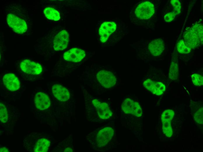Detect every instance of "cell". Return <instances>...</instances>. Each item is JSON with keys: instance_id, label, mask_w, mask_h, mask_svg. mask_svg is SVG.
Listing matches in <instances>:
<instances>
[{"instance_id": "6da1fadb", "label": "cell", "mask_w": 203, "mask_h": 152, "mask_svg": "<svg viewBox=\"0 0 203 152\" xmlns=\"http://www.w3.org/2000/svg\"><path fill=\"white\" fill-rule=\"evenodd\" d=\"M4 13L7 25L15 33L25 36L32 34V19L23 7L16 4H7Z\"/></svg>"}, {"instance_id": "7a4b0ae2", "label": "cell", "mask_w": 203, "mask_h": 152, "mask_svg": "<svg viewBox=\"0 0 203 152\" xmlns=\"http://www.w3.org/2000/svg\"><path fill=\"white\" fill-rule=\"evenodd\" d=\"M128 26L119 18H116L102 22L97 33L99 41L102 44H116L129 33Z\"/></svg>"}, {"instance_id": "3957f363", "label": "cell", "mask_w": 203, "mask_h": 152, "mask_svg": "<svg viewBox=\"0 0 203 152\" xmlns=\"http://www.w3.org/2000/svg\"><path fill=\"white\" fill-rule=\"evenodd\" d=\"M156 13V8L152 1L136 2L131 5L128 18L134 25L150 27Z\"/></svg>"}, {"instance_id": "277c9868", "label": "cell", "mask_w": 203, "mask_h": 152, "mask_svg": "<svg viewBox=\"0 0 203 152\" xmlns=\"http://www.w3.org/2000/svg\"><path fill=\"white\" fill-rule=\"evenodd\" d=\"M69 40V35L64 29L54 30L39 40L36 47L39 51L42 53L46 49L52 51L63 50L67 47Z\"/></svg>"}, {"instance_id": "5b68a950", "label": "cell", "mask_w": 203, "mask_h": 152, "mask_svg": "<svg viewBox=\"0 0 203 152\" xmlns=\"http://www.w3.org/2000/svg\"><path fill=\"white\" fill-rule=\"evenodd\" d=\"M96 80L103 87L109 89L113 87L116 83V79L111 71L102 70L98 71L95 76Z\"/></svg>"}, {"instance_id": "8992f818", "label": "cell", "mask_w": 203, "mask_h": 152, "mask_svg": "<svg viewBox=\"0 0 203 152\" xmlns=\"http://www.w3.org/2000/svg\"><path fill=\"white\" fill-rule=\"evenodd\" d=\"M19 66L21 71L29 75H39L43 71V68L40 64L29 59L22 61Z\"/></svg>"}, {"instance_id": "52a82bcc", "label": "cell", "mask_w": 203, "mask_h": 152, "mask_svg": "<svg viewBox=\"0 0 203 152\" xmlns=\"http://www.w3.org/2000/svg\"><path fill=\"white\" fill-rule=\"evenodd\" d=\"M91 103L96 108L99 117L102 119H107L113 115V113L108 104L101 102L97 99H92Z\"/></svg>"}, {"instance_id": "ba28073f", "label": "cell", "mask_w": 203, "mask_h": 152, "mask_svg": "<svg viewBox=\"0 0 203 152\" xmlns=\"http://www.w3.org/2000/svg\"><path fill=\"white\" fill-rule=\"evenodd\" d=\"M114 133V130L110 127H104L100 130L96 135L97 146L100 147L106 145L111 139Z\"/></svg>"}, {"instance_id": "9c48e42d", "label": "cell", "mask_w": 203, "mask_h": 152, "mask_svg": "<svg viewBox=\"0 0 203 152\" xmlns=\"http://www.w3.org/2000/svg\"><path fill=\"white\" fill-rule=\"evenodd\" d=\"M85 55V51L83 49L75 48L65 52L63 54V58L67 61L76 63L80 61Z\"/></svg>"}, {"instance_id": "30bf717a", "label": "cell", "mask_w": 203, "mask_h": 152, "mask_svg": "<svg viewBox=\"0 0 203 152\" xmlns=\"http://www.w3.org/2000/svg\"><path fill=\"white\" fill-rule=\"evenodd\" d=\"M2 82L5 87L8 90L14 91L18 90L20 86L18 78L13 73H8L4 75Z\"/></svg>"}, {"instance_id": "8fae6325", "label": "cell", "mask_w": 203, "mask_h": 152, "mask_svg": "<svg viewBox=\"0 0 203 152\" xmlns=\"http://www.w3.org/2000/svg\"><path fill=\"white\" fill-rule=\"evenodd\" d=\"M34 103L36 108L40 110H44L48 108L51 104L50 98L45 93L40 91L35 94Z\"/></svg>"}, {"instance_id": "7c38bea8", "label": "cell", "mask_w": 203, "mask_h": 152, "mask_svg": "<svg viewBox=\"0 0 203 152\" xmlns=\"http://www.w3.org/2000/svg\"><path fill=\"white\" fill-rule=\"evenodd\" d=\"M52 91L55 98L60 101H66L70 99L69 91L61 84H53L52 87Z\"/></svg>"}, {"instance_id": "4fadbf2b", "label": "cell", "mask_w": 203, "mask_h": 152, "mask_svg": "<svg viewBox=\"0 0 203 152\" xmlns=\"http://www.w3.org/2000/svg\"><path fill=\"white\" fill-rule=\"evenodd\" d=\"M164 49L163 39L158 38L154 39L150 42L148 46L149 52L152 56H157L161 55Z\"/></svg>"}, {"instance_id": "5bb4252c", "label": "cell", "mask_w": 203, "mask_h": 152, "mask_svg": "<svg viewBox=\"0 0 203 152\" xmlns=\"http://www.w3.org/2000/svg\"><path fill=\"white\" fill-rule=\"evenodd\" d=\"M183 41L185 45L190 49L196 47L200 43L198 38L191 29L185 32Z\"/></svg>"}, {"instance_id": "9a60e30c", "label": "cell", "mask_w": 203, "mask_h": 152, "mask_svg": "<svg viewBox=\"0 0 203 152\" xmlns=\"http://www.w3.org/2000/svg\"><path fill=\"white\" fill-rule=\"evenodd\" d=\"M50 141L45 138H38L36 140L33 148L35 152H47L50 145Z\"/></svg>"}, {"instance_id": "2e32d148", "label": "cell", "mask_w": 203, "mask_h": 152, "mask_svg": "<svg viewBox=\"0 0 203 152\" xmlns=\"http://www.w3.org/2000/svg\"><path fill=\"white\" fill-rule=\"evenodd\" d=\"M178 68L177 58L176 57L172 59L169 72V79L175 80L177 79L178 76Z\"/></svg>"}, {"instance_id": "e0dca14e", "label": "cell", "mask_w": 203, "mask_h": 152, "mask_svg": "<svg viewBox=\"0 0 203 152\" xmlns=\"http://www.w3.org/2000/svg\"><path fill=\"white\" fill-rule=\"evenodd\" d=\"M43 13L48 19L57 21L60 19L59 12L54 8L51 7H46L43 10Z\"/></svg>"}, {"instance_id": "ac0fdd59", "label": "cell", "mask_w": 203, "mask_h": 152, "mask_svg": "<svg viewBox=\"0 0 203 152\" xmlns=\"http://www.w3.org/2000/svg\"><path fill=\"white\" fill-rule=\"evenodd\" d=\"M134 102V101L130 98L125 99L121 104L122 110L126 114H131Z\"/></svg>"}, {"instance_id": "d6986e66", "label": "cell", "mask_w": 203, "mask_h": 152, "mask_svg": "<svg viewBox=\"0 0 203 152\" xmlns=\"http://www.w3.org/2000/svg\"><path fill=\"white\" fill-rule=\"evenodd\" d=\"M166 87L162 82L154 81L151 92L154 94L160 95L163 93Z\"/></svg>"}, {"instance_id": "ffe728a7", "label": "cell", "mask_w": 203, "mask_h": 152, "mask_svg": "<svg viewBox=\"0 0 203 152\" xmlns=\"http://www.w3.org/2000/svg\"><path fill=\"white\" fill-rule=\"evenodd\" d=\"M198 38L200 43H203V26L200 23L194 25L191 28Z\"/></svg>"}, {"instance_id": "44dd1931", "label": "cell", "mask_w": 203, "mask_h": 152, "mask_svg": "<svg viewBox=\"0 0 203 152\" xmlns=\"http://www.w3.org/2000/svg\"><path fill=\"white\" fill-rule=\"evenodd\" d=\"M177 49L179 53L183 54H187L189 53L191 49L187 47L185 44L183 39L179 40L176 44Z\"/></svg>"}, {"instance_id": "7402d4cb", "label": "cell", "mask_w": 203, "mask_h": 152, "mask_svg": "<svg viewBox=\"0 0 203 152\" xmlns=\"http://www.w3.org/2000/svg\"><path fill=\"white\" fill-rule=\"evenodd\" d=\"M8 115L7 110L4 104L0 102V120L3 123H6L8 120Z\"/></svg>"}, {"instance_id": "603a6c76", "label": "cell", "mask_w": 203, "mask_h": 152, "mask_svg": "<svg viewBox=\"0 0 203 152\" xmlns=\"http://www.w3.org/2000/svg\"><path fill=\"white\" fill-rule=\"evenodd\" d=\"M171 121L168 120L162 122L163 132L167 137H171L173 134Z\"/></svg>"}, {"instance_id": "cb8c5ba5", "label": "cell", "mask_w": 203, "mask_h": 152, "mask_svg": "<svg viewBox=\"0 0 203 152\" xmlns=\"http://www.w3.org/2000/svg\"><path fill=\"white\" fill-rule=\"evenodd\" d=\"M174 115V111L171 109H167L164 111L162 115L161 120L162 122L166 121H171Z\"/></svg>"}, {"instance_id": "d4e9b609", "label": "cell", "mask_w": 203, "mask_h": 152, "mask_svg": "<svg viewBox=\"0 0 203 152\" xmlns=\"http://www.w3.org/2000/svg\"><path fill=\"white\" fill-rule=\"evenodd\" d=\"M191 81L195 85L200 86L203 85V77L202 75L197 73H194L191 75Z\"/></svg>"}, {"instance_id": "484cf974", "label": "cell", "mask_w": 203, "mask_h": 152, "mask_svg": "<svg viewBox=\"0 0 203 152\" xmlns=\"http://www.w3.org/2000/svg\"><path fill=\"white\" fill-rule=\"evenodd\" d=\"M131 114L137 117H140L142 116V109L138 102L135 101Z\"/></svg>"}, {"instance_id": "4316f807", "label": "cell", "mask_w": 203, "mask_h": 152, "mask_svg": "<svg viewBox=\"0 0 203 152\" xmlns=\"http://www.w3.org/2000/svg\"><path fill=\"white\" fill-rule=\"evenodd\" d=\"M203 108H201L195 114L194 118L195 121L198 123L202 125L203 123Z\"/></svg>"}, {"instance_id": "83f0119b", "label": "cell", "mask_w": 203, "mask_h": 152, "mask_svg": "<svg viewBox=\"0 0 203 152\" xmlns=\"http://www.w3.org/2000/svg\"><path fill=\"white\" fill-rule=\"evenodd\" d=\"M170 2L173 9L172 11L175 12L177 15L179 14L181 10L180 2L178 0H172Z\"/></svg>"}, {"instance_id": "f1b7e54d", "label": "cell", "mask_w": 203, "mask_h": 152, "mask_svg": "<svg viewBox=\"0 0 203 152\" xmlns=\"http://www.w3.org/2000/svg\"><path fill=\"white\" fill-rule=\"evenodd\" d=\"M176 15L177 14L175 12L172 11L166 14L164 16V19L166 22H171L174 19Z\"/></svg>"}, {"instance_id": "f546056e", "label": "cell", "mask_w": 203, "mask_h": 152, "mask_svg": "<svg viewBox=\"0 0 203 152\" xmlns=\"http://www.w3.org/2000/svg\"><path fill=\"white\" fill-rule=\"evenodd\" d=\"M0 151L1 152H9L8 150L5 147H1L0 149Z\"/></svg>"}, {"instance_id": "4dcf8cb0", "label": "cell", "mask_w": 203, "mask_h": 152, "mask_svg": "<svg viewBox=\"0 0 203 152\" xmlns=\"http://www.w3.org/2000/svg\"><path fill=\"white\" fill-rule=\"evenodd\" d=\"M72 150L69 148H66L64 150V152H72Z\"/></svg>"}]
</instances>
